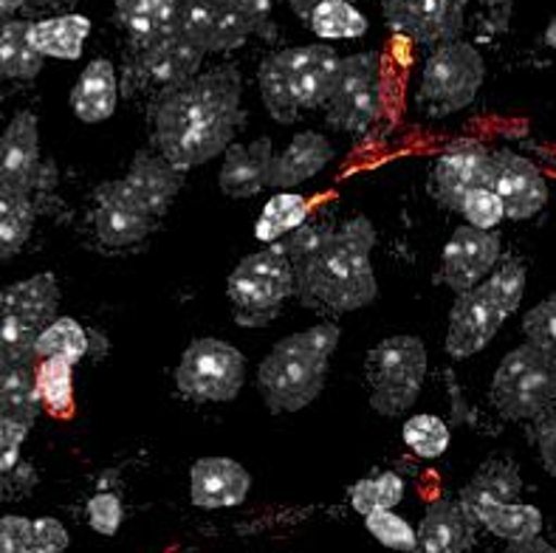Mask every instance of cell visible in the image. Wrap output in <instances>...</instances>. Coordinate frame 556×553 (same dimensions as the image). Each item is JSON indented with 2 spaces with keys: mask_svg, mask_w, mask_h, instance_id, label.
Here are the masks:
<instances>
[{
  "mask_svg": "<svg viewBox=\"0 0 556 553\" xmlns=\"http://www.w3.org/2000/svg\"><path fill=\"white\" fill-rule=\"evenodd\" d=\"M240 120L238 71L215 68L195 74L162 93L155 108V144L173 167L187 173L224 153Z\"/></svg>",
  "mask_w": 556,
  "mask_h": 553,
  "instance_id": "1",
  "label": "cell"
},
{
  "mask_svg": "<svg viewBox=\"0 0 556 553\" xmlns=\"http://www.w3.org/2000/svg\"><path fill=\"white\" fill-rule=\"evenodd\" d=\"M374 246L376 226L365 215L345 221L294 274V297H300V302L308 309L337 311V314L374 305L379 297V282L370 260Z\"/></svg>",
  "mask_w": 556,
  "mask_h": 553,
  "instance_id": "2",
  "label": "cell"
},
{
  "mask_svg": "<svg viewBox=\"0 0 556 553\" xmlns=\"http://www.w3.org/2000/svg\"><path fill=\"white\" fill-rule=\"evenodd\" d=\"M342 330L333 323L291 334L257 367V390L271 413H300L319 399Z\"/></svg>",
  "mask_w": 556,
  "mask_h": 553,
  "instance_id": "3",
  "label": "cell"
},
{
  "mask_svg": "<svg viewBox=\"0 0 556 553\" xmlns=\"http://www.w3.org/2000/svg\"><path fill=\"white\" fill-rule=\"evenodd\" d=\"M339 60L342 56L325 42L296 46L266 56L257 71L263 105L282 125L294 122L300 111L325 108L337 83Z\"/></svg>",
  "mask_w": 556,
  "mask_h": 553,
  "instance_id": "4",
  "label": "cell"
},
{
  "mask_svg": "<svg viewBox=\"0 0 556 553\" xmlns=\"http://www.w3.org/2000/svg\"><path fill=\"white\" fill-rule=\"evenodd\" d=\"M492 404L511 420H534L554 410L556 353L534 342L508 351L494 370Z\"/></svg>",
  "mask_w": 556,
  "mask_h": 553,
  "instance_id": "5",
  "label": "cell"
},
{
  "mask_svg": "<svg viewBox=\"0 0 556 553\" xmlns=\"http://www.w3.org/2000/svg\"><path fill=\"white\" fill-rule=\"evenodd\" d=\"M294 291V268L275 246L247 254L226 282L235 323L243 328H266L268 323H275L282 302L291 300Z\"/></svg>",
  "mask_w": 556,
  "mask_h": 553,
  "instance_id": "6",
  "label": "cell"
},
{
  "mask_svg": "<svg viewBox=\"0 0 556 553\" xmlns=\"http://www.w3.org/2000/svg\"><path fill=\"white\" fill-rule=\"evenodd\" d=\"M275 0H184L181 32L204 54L235 51L252 35L271 32Z\"/></svg>",
  "mask_w": 556,
  "mask_h": 553,
  "instance_id": "7",
  "label": "cell"
},
{
  "mask_svg": "<svg viewBox=\"0 0 556 553\" xmlns=\"http://www.w3.org/2000/svg\"><path fill=\"white\" fill-rule=\"evenodd\" d=\"M483 79H486V63L472 42H464L460 37L438 42L424 65L418 108L427 116H450L464 111L478 99Z\"/></svg>",
  "mask_w": 556,
  "mask_h": 553,
  "instance_id": "8",
  "label": "cell"
},
{
  "mask_svg": "<svg viewBox=\"0 0 556 553\" xmlns=\"http://www.w3.org/2000/svg\"><path fill=\"white\" fill-rule=\"evenodd\" d=\"M427 378V348L418 337H390L367 356L370 406L379 415L399 418L416 404Z\"/></svg>",
  "mask_w": 556,
  "mask_h": 553,
  "instance_id": "9",
  "label": "cell"
},
{
  "mask_svg": "<svg viewBox=\"0 0 556 553\" xmlns=\"http://www.w3.org/2000/svg\"><path fill=\"white\" fill-rule=\"evenodd\" d=\"M381 111V56L376 51L342 56L333 91L325 102L328 125L348 134H365L379 120Z\"/></svg>",
  "mask_w": 556,
  "mask_h": 553,
  "instance_id": "10",
  "label": "cell"
},
{
  "mask_svg": "<svg viewBox=\"0 0 556 553\" xmlns=\"http://www.w3.org/2000/svg\"><path fill=\"white\" fill-rule=\"evenodd\" d=\"M247 385V359L224 339H195L184 351L176 387L192 401H235Z\"/></svg>",
  "mask_w": 556,
  "mask_h": 553,
  "instance_id": "11",
  "label": "cell"
},
{
  "mask_svg": "<svg viewBox=\"0 0 556 553\" xmlns=\"http://www.w3.org/2000/svg\"><path fill=\"white\" fill-rule=\"evenodd\" d=\"M381 12L395 35L421 46H438L464 35L466 0H381Z\"/></svg>",
  "mask_w": 556,
  "mask_h": 553,
  "instance_id": "12",
  "label": "cell"
},
{
  "mask_svg": "<svg viewBox=\"0 0 556 553\" xmlns=\"http://www.w3.org/2000/svg\"><path fill=\"white\" fill-rule=\"evenodd\" d=\"M492 184V150L475 139H460L438 155L432 167V196L450 212H460L472 189Z\"/></svg>",
  "mask_w": 556,
  "mask_h": 553,
  "instance_id": "13",
  "label": "cell"
},
{
  "mask_svg": "<svg viewBox=\"0 0 556 553\" xmlns=\"http://www.w3.org/2000/svg\"><path fill=\"white\" fill-rule=\"evenodd\" d=\"M503 240L492 229H475L460 226L452 231V238L444 246V263H441V280L455 291L464 294L469 288L486 280L497 263H501Z\"/></svg>",
  "mask_w": 556,
  "mask_h": 553,
  "instance_id": "14",
  "label": "cell"
},
{
  "mask_svg": "<svg viewBox=\"0 0 556 553\" xmlns=\"http://www.w3.org/2000/svg\"><path fill=\"white\" fill-rule=\"evenodd\" d=\"M155 217L141 206L139 198L122 181H105L97 189V210H93V229L97 240L108 249H127L148 238Z\"/></svg>",
  "mask_w": 556,
  "mask_h": 553,
  "instance_id": "15",
  "label": "cell"
},
{
  "mask_svg": "<svg viewBox=\"0 0 556 553\" xmlns=\"http://www.w3.org/2000/svg\"><path fill=\"white\" fill-rule=\"evenodd\" d=\"M503 201L506 217L511 221H529L540 215L548 203V181L534 162L511 150L492 153V184Z\"/></svg>",
  "mask_w": 556,
  "mask_h": 553,
  "instance_id": "16",
  "label": "cell"
},
{
  "mask_svg": "<svg viewBox=\"0 0 556 553\" xmlns=\"http://www.w3.org/2000/svg\"><path fill=\"white\" fill-rule=\"evenodd\" d=\"M42 173L37 116L21 111L0 136V196H31Z\"/></svg>",
  "mask_w": 556,
  "mask_h": 553,
  "instance_id": "17",
  "label": "cell"
},
{
  "mask_svg": "<svg viewBox=\"0 0 556 553\" xmlns=\"http://www.w3.org/2000/svg\"><path fill=\"white\" fill-rule=\"evenodd\" d=\"M506 316L494 309L478 286L458 294L450 311V330H446V353L452 359H469L486 351L497 334H501Z\"/></svg>",
  "mask_w": 556,
  "mask_h": 553,
  "instance_id": "18",
  "label": "cell"
},
{
  "mask_svg": "<svg viewBox=\"0 0 556 553\" xmlns=\"http://www.w3.org/2000/svg\"><path fill=\"white\" fill-rule=\"evenodd\" d=\"M201 63H204V51L198 49L184 32L150 42L144 49H136V74L162 91H173L195 77Z\"/></svg>",
  "mask_w": 556,
  "mask_h": 553,
  "instance_id": "19",
  "label": "cell"
},
{
  "mask_svg": "<svg viewBox=\"0 0 556 553\" xmlns=\"http://www.w3.org/2000/svg\"><path fill=\"white\" fill-rule=\"evenodd\" d=\"M60 311V286L54 274H35L23 282L0 291V323L37 334L51 323Z\"/></svg>",
  "mask_w": 556,
  "mask_h": 553,
  "instance_id": "20",
  "label": "cell"
},
{
  "mask_svg": "<svg viewBox=\"0 0 556 553\" xmlns=\"http://www.w3.org/2000/svg\"><path fill=\"white\" fill-rule=\"evenodd\" d=\"M249 491L252 475L232 457H201L192 463L190 498L198 508H235Z\"/></svg>",
  "mask_w": 556,
  "mask_h": 553,
  "instance_id": "21",
  "label": "cell"
},
{
  "mask_svg": "<svg viewBox=\"0 0 556 553\" xmlns=\"http://www.w3.org/2000/svg\"><path fill=\"white\" fill-rule=\"evenodd\" d=\"M271 162H275V148L266 136L249 148L247 144H229L224 150V164H220V192L229 198L261 196L271 178Z\"/></svg>",
  "mask_w": 556,
  "mask_h": 553,
  "instance_id": "22",
  "label": "cell"
},
{
  "mask_svg": "<svg viewBox=\"0 0 556 553\" xmlns=\"http://www.w3.org/2000/svg\"><path fill=\"white\" fill-rule=\"evenodd\" d=\"M475 523L458 500H435L427 508L409 553H466L475 540Z\"/></svg>",
  "mask_w": 556,
  "mask_h": 553,
  "instance_id": "23",
  "label": "cell"
},
{
  "mask_svg": "<svg viewBox=\"0 0 556 553\" xmlns=\"http://www.w3.org/2000/svg\"><path fill=\"white\" fill-rule=\"evenodd\" d=\"M125 184L139 198L141 206L159 221L169 210V203L176 201L178 189L184 184V173L173 167L164 155L139 153L127 169Z\"/></svg>",
  "mask_w": 556,
  "mask_h": 553,
  "instance_id": "24",
  "label": "cell"
},
{
  "mask_svg": "<svg viewBox=\"0 0 556 553\" xmlns=\"http://www.w3.org/2000/svg\"><path fill=\"white\" fill-rule=\"evenodd\" d=\"M522 494V477L515 463L508 461H489L478 469V475L460 489L458 503L464 505V512L472 517L478 526V517L494 505L517 503Z\"/></svg>",
  "mask_w": 556,
  "mask_h": 553,
  "instance_id": "25",
  "label": "cell"
},
{
  "mask_svg": "<svg viewBox=\"0 0 556 553\" xmlns=\"http://www.w3.org/2000/svg\"><path fill=\"white\" fill-rule=\"evenodd\" d=\"M331 162H333V148H331V141L325 139V136L314 134V130L296 134L294 139H291L289 148L282 150L280 155H275L268 187H280V189L300 187V184L319 176V173H323Z\"/></svg>",
  "mask_w": 556,
  "mask_h": 553,
  "instance_id": "26",
  "label": "cell"
},
{
  "mask_svg": "<svg viewBox=\"0 0 556 553\" xmlns=\"http://www.w3.org/2000/svg\"><path fill=\"white\" fill-rule=\"evenodd\" d=\"M119 105V83H116V68L111 60H93L88 68L79 74L74 91H71V111L85 125H99L111 120Z\"/></svg>",
  "mask_w": 556,
  "mask_h": 553,
  "instance_id": "27",
  "label": "cell"
},
{
  "mask_svg": "<svg viewBox=\"0 0 556 553\" xmlns=\"http://www.w3.org/2000/svg\"><path fill=\"white\" fill-rule=\"evenodd\" d=\"M88 35H91V21L85 14L49 17V21L31 23V32H28L31 46L42 56H56V60H77Z\"/></svg>",
  "mask_w": 556,
  "mask_h": 553,
  "instance_id": "28",
  "label": "cell"
},
{
  "mask_svg": "<svg viewBox=\"0 0 556 553\" xmlns=\"http://www.w3.org/2000/svg\"><path fill=\"white\" fill-rule=\"evenodd\" d=\"M35 367L37 362H26L0 373V418L17 420L28 429L42 410Z\"/></svg>",
  "mask_w": 556,
  "mask_h": 553,
  "instance_id": "29",
  "label": "cell"
},
{
  "mask_svg": "<svg viewBox=\"0 0 556 553\" xmlns=\"http://www.w3.org/2000/svg\"><path fill=\"white\" fill-rule=\"evenodd\" d=\"M31 23H0V79H35L46 56L31 46Z\"/></svg>",
  "mask_w": 556,
  "mask_h": 553,
  "instance_id": "30",
  "label": "cell"
},
{
  "mask_svg": "<svg viewBox=\"0 0 556 553\" xmlns=\"http://www.w3.org/2000/svg\"><path fill=\"white\" fill-rule=\"evenodd\" d=\"M543 512L536 505L526 503H503L494 505L489 512H483L478 517V526L486 528L489 533L501 537L506 542L517 540H531V537H540L543 533Z\"/></svg>",
  "mask_w": 556,
  "mask_h": 553,
  "instance_id": "31",
  "label": "cell"
},
{
  "mask_svg": "<svg viewBox=\"0 0 556 553\" xmlns=\"http://www.w3.org/2000/svg\"><path fill=\"white\" fill-rule=\"evenodd\" d=\"M305 23L323 40H356L367 32V17L351 0H319Z\"/></svg>",
  "mask_w": 556,
  "mask_h": 553,
  "instance_id": "32",
  "label": "cell"
},
{
  "mask_svg": "<svg viewBox=\"0 0 556 553\" xmlns=\"http://www.w3.org/2000/svg\"><path fill=\"white\" fill-rule=\"evenodd\" d=\"M181 3L184 0H153L144 12L122 23L134 49H144L150 42L178 35L181 32Z\"/></svg>",
  "mask_w": 556,
  "mask_h": 553,
  "instance_id": "33",
  "label": "cell"
},
{
  "mask_svg": "<svg viewBox=\"0 0 556 553\" xmlns=\"http://www.w3.org/2000/svg\"><path fill=\"white\" fill-rule=\"evenodd\" d=\"M85 348H88V330L71 316H54L37 337L35 359L37 362L40 359H65L71 365H77L85 359Z\"/></svg>",
  "mask_w": 556,
  "mask_h": 553,
  "instance_id": "34",
  "label": "cell"
},
{
  "mask_svg": "<svg viewBox=\"0 0 556 553\" xmlns=\"http://www.w3.org/2000/svg\"><path fill=\"white\" fill-rule=\"evenodd\" d=\"M311 215V206L303 196L296 192H280L263 206L257 224H254V238L263 243H275L282 235H289L300 224H305Z\"/></svg>",
  "mask_w": 556,
  "mask_h": 553,
  "instance_id": "35",
  "label": "cell"
},
{
  "mask_svg": "<svg viewBox=\"0 0 556 553\" xmlns=\"http://www.w3.org/2000/svg\"><path fill=\"white\" fill-rule=\"evenodd\" d=\"M35 370L42 406L51 415L74 413V365L65 359H40Z\"/></svg>",
  "mask_w": 556,
  "mask_h": 553,
  "instance_id": "36",
  "label": "cell"
},
{
  "mask_svg": "<svg viewBox=\"0 0 556 553\" xmlns=\"http://www.w3.org/2000/svg\"><path fill=\"white\" fill-rule=\"evenodd\" d=\"M35 226L31 196H0V263L26 246Z\"/></svg>",
  "mask_w": 556,
  "mask_h": 553,
  "instance_id": "37",
  "label": "cell"
},
{
  "mask_svg": "<svg viewBox=\"0 0 556 553\" xmlns=\"http://www.w3.org/2000/svg\"><path fill=\"white\" fill-rule=\"evenodd\" d=\"M478 288L494 302V309L508 319L520 309L522 294H526V263L515 257L503 260L501 266H494Z\"/></svg>",
  "mask_w": 556,
  "mask_h": 553,
  "instance_id": "38",
  "label": "cell"
},
{
  "mask_svg": "<svg viewBox=\"0 0 556 553\" xmlns=\"http://www.w3.org/2000/svg\"><path fill=\"white\" fill-rule=\"evenodd\" d=\"M404 500V480L395 472H381V475L365 477L351 489V505L353 512H359L362 517L374 512H384V508H395Z\"/></svg>",
  "mask_w": 556,
  "mask_h": 553,
  "instance_id": "39",
  "label": "cell"
},
{
  "mask_svg": "<svg viewBox=\"0 0 556 553\" xmlns=\"http://www.w3.org/2000/svg\"><path fill=\"white\" fill-rule=\"evenodd\" d=\"M450 427L438 415H413L404 424V443H407L418 457L435 461L450 449Z\"/></svg>",
  "mask_w": 556,
  "mask_h": 553,
  "instance_id": "40",
  "label": "cell"
},
{
  "mask_svg": "<svg viewBox=\"0 0 556 553\" xmlns=\"http://www.w3.org/2000/svg\"><path fill=\"white\" fill-rule=\"evenodd\" d=\"M331 231L333 229L328 224H308V221H305V224L291 229L289 235H282V238L275 240L271 246H275L282 257L289 260L291 268H294L296 274L311 257H314V254L319 252V249H323L325 240L331 238Z\"/></svg>",
  "mask_w": 556,
  "mask_h": 553,
  "instance_id": "41",
  "label": "cell"
},
{
  "mask_svg": "<svg viewBox=\"0 0 556 553\" xmlns=\"http://www.w3.org/2000/svg\"><path fill=\"white\" fill-rule=\"evenodd\" d=\"M365 526L381 545L393 548V551L409 553L413 545H416V531H413V526H409L407 519L399 517V514H393V508L367 514Z\"/></svg>",
  "mask_w": 556,
  "mask_h": 553,
  "instance_id": "42",
  "label": "cell"
},
{
  "mask_svg": "<svg viewBox=\"0 0 556 553\" xmlns=\"http://www.w3.org/2000/svg\"><path fill=\"white\" fill-rule=\"evenodd\" d=\"M460 215L466 217V224L475 226V229H494L506 217L503 210V201L497 198L492 187L472 189L469 196L460 203Z\"/></svg>",
  "mask_w": 556,
  "mask_h": 553,
  "instance_id": "43",
  "label": "cell"
},
{
  "mask_svg": "<svg viewBox=\"0 0 556 553\" xmlns=\"http://www.w3.org/2000/svg\"><path fill=\"white\" fill-rule=\"evenodd\" d=\"M522 334L529 342L556 353V294H551L548 300H543L522 316Z\"/></svg>",
  "mask_w": 556,
  "mask_h": 553,
  "instance_id": "44",
  "label": "cell"
},
{
  "mask_svg": "<svg viewBox=\"0 0 556 553\" xmlns=\"http://www.w3.org/2000/svg\"><path fill=\"white\" fill-rule=\"evenodd\" d=\"M122 517H125V508H122L119 494H113V491H99L88 500V523L97 533L102 537H113V533L119 531Z\"/></svg>",
  "mask_w": 556,
  "mask_h": 553,
  "instance_id": "45",
  "label": "cell"
},
{
  "mask_svg": "<svg viewBox=\"0 0 556 553\" xmlns=\"http://www.w3.org/2000/svg\"><path fill=\"white\" fill-rule=\"evenodd\" d=\"M68 548V531L60 519H31V545L28 553H63Z\"/></svg>",
  "mask_w": 556,
  "mask_h": 553,
  "instance_id": "46",
  "label": "cell"
},
{
  "mask_svg": "<svg viewBox=\"0 0 556 553\" xmlns=\"http://www.w3.org/2000/svg\"><path fill=\"white\" fill-rule=\"evenodd\" d=\"M28 427L17 424V420L0 418V475L7 477L14 472L17 461H21V447L26 441Z\"/></svg>",
  "mask_w": 556,
  "mask_h": 553,
  "instance_id": "47",
  "label": "cell"
},
{
  "mask_svg": "<svg viewBox=\"0 0 556 553\" xmlns=\"http://www.w3.org/2000/svg\"><path fill=\"white\" fill-rule=\"evenodd\" d=\"M31 545V519L0 517V553H28Z\"/></svg>",
  "mask_w": 556,
  "mask_h": 553,
  "instance_id": "48",
  "label": "cell"
},
{
  "mask_svg": "<svg viewBox=\"0 0 556 553\" xmlns=\"http://www.w3.org/2000/svg\"><path fill=\"white\" fill-rule=\"evenodd\" d=\"M536 424V449H540V461H543L545 472L556 480V406L540 415Z\"/></svg>",
  "mask_w": 556,
  "mask_h": 553,
  "instance_id": "49",
  "label": "cell"
},
{
  "mask_svg": "<svg viewBox=\"0 0 556 553\" xmlns=\"http://www.w3.org/2000/svg\"><path fill=\"white\" fill-rule=\"evenodd\" d=\"M503 553H556V548L551 542H545L543 537H531V540L508 542V548Z\"/></svg>",
  "mask_w": 556,
  "mask_h": 553,
  "instance_id": "50",
  "label": "cell"
},
{
  "mask_svg": "<svg viewBox=\"0 0 556 553\" xmlns=\"http://www.w3.org/2000/svg\"><path fill=\"white\" fill-rule=\"evenodd\" d=\"M478 3L489 9L494 26L501 28V32L508 26V17H511V0H478Z\"/></svg>",
  "mask_w": 556,
  "mask_h": 553,
  "instance_id": "51",
  "label": "cell"
},
{
  "mask_svg": "<svg viewBox=\"0 0 556 553\" xmlns=\"http://www.w3.org/2000/svg\"><path fill=\"white\" fill-rule=\"evenodd\" d=\"M150 3L153 0H116V21H119V26L125 21H130V17H136L139 12H144Z\"/></svg>",
  "mask_w": 556,
  "mask_h": 553,
  "instance_id": "52",
  "label": "cell"
},
{
  "mask_svg": "<svg viewBox=\"0 0 556 553\" xmlns=\"http://www.w3.org/2000/svg\"><path fill=\"white\" fill-rule=\"evenodd\" d=\"M108 353V337L102 334V330H88V348H85V359H93V362H99V359L105 356Z\"/></svg>",
  "mask_w": 556,
  "mask_h": 553,
  "instance_id": "53",
  "label": "cell"
},
{
  "mask_svg": "<svg viewBox=\"0 0 556 553\" xmlns=\"http://www.w3.org/2000/svg\"><path fill=\"white\" fill-rule=\"evenodd\" d=\"M289 3H291V9H294L296 17H303V21H308L311 9L317 7L319 0H289ZM351 3H353V0H351Z\"/></svg>",
  "mask_w": 556,
  "mask_h": 553,
  "instance_id": "54",
  "label": "cell"
},
{
  "mask_svg": "<svg viewBox=\"0 0 556 553\" xmlns=\"http://www.w3.org/2000/svg\"><path fill=\"white\" fill-rule=\"evenodd\" d=\"M23 7H28V0H0V21H3V17H12V14Z\"/></svg>",
  "mask_w": 556,
  "mask_h": 553,
  "instance_id": "55",
  "label": "cell"
},
{
  "mask_svg": "<svg viewBox=\"0 0 556 553\" xmlns=\"http://www.w3.org/2000/svg\"><path fill=\"white\" fill-rule=\"evenodd\" d=\"M545 46H548V49H556V17H551V23H548V28H545Z\"/></svg>",
  "mask_w": 556,
  "mask_h": 553,
  "instance_id": "56",
  "label": "cell"
},
{
  "mask_svg": "<svg viewBox=\"0 0 556 553\" xmlns=\"http://www.w3.org/2000/svg\"><path fill=\"white\" fill-rule=\"evenodd\" d=\"M65 3H74V0H28V7H65Z\"/></svg>",
  "mask_w": 556,
  "mask_h": 553,
  "instance_id": "57",
  "label": "cell"
},
{
  "mask_svg": "<svg viewBox=\"0 0 556 553\" xmlns=\"http://www.w3.org/2000/svg\"><path fill=\"white\" fill-rule=\"evenodd\" d=\"M3 480H7V477H3V475H0V489H3Z\"/></svg>",
  "mask_w": 556,
  "mask_h": 553,
  "instance_id": "58",
  "label": "cell"
},
{
  "mask_svg": "<svg viewBox=\"0 0 556 553\" xmlns=\"http://www.w3.org/2000/svg\"><path fill=\"white\" fill-rule=\"evenodd\" d=\"M0 99H3V88H0Z\"/></svg>",
  "mask_w": 556,
  "mask_h": 553,
  "instance_id": "59",
  "label": "cell"
}]
</instances>
